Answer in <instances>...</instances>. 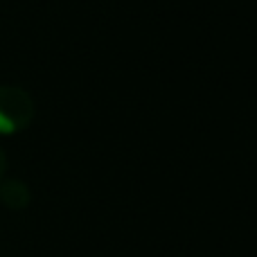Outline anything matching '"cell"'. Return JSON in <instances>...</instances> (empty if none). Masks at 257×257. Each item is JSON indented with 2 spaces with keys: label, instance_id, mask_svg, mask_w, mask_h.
Instances as JSON below:
<instances>
[{
  "label": "cell",
  "instance_id": "cell-1",
  "mask_svg": "<svg viewBox=\"0 0 257 257\" xmlns=\"http://www.w3.org/2000/svg\"><path fill=\"white\" fill-rule=\"evenodd\" d=\"M34 99L18 86H0V136H14L34 120Z\"/></svg>",
  "mask_w": 257,
  "mask_h": 257
},
{
  "label": "cell",
  "instance_id": "cell-2",
  "mask_svg": "<svg viewBox=\"0 0 257 257\" xmlns=\"http://www.w3.org/2000/svg\"><path fill=\"white\" fill-rule=\"evenodd\" d=\"M32 201V192L18 178H3L0 181V203L7 210H25Z\"/></svg>",
  "mask_w": 257,
  "mask_h": 257
},
{
  "label": "cell",
  "instance_id": "cell-3",
  "mask_svg": "<svg viewBox=\"0 0 257 257\" xmlns=\"http://www.w3.org/2000/svg\"><path fill=\"white\" fill-rule=\"evenodd\" d=\"M5 169H7V156H5L3 147H0V181H3V176H5Z\"/></svg>",
  "mask_w": 257,
  "mask_h": 257
}]
</instances>
